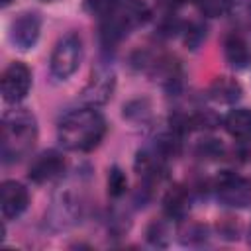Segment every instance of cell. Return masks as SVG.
<instances>
[{
    "mask_svg": "<svg viewBox=\"0 0 251 251\" xmlns=\"http://www.w3.org/2000/svg\"><path fill=\"white\" fill-rule=\"evenodd\" d=\"M106 135V120L94 108L73 110L57 126V137L69 151L86 153L100 145Z\"/></svg>",
    "mask_w": 251,
    "mask_h": 251,
    "instance_id": "6da1fadb",
    "label": "cell"
},
{
    "mask_svg": "<svg viewBox=\"0 0 251 251\" xmlns=\"http://www.w3.org/2000/svg\"><path fill=\"white\" fill-rule=\"evenodd\" d=\"M37 139V122L25 110H12L2 118V161L14 163L25 157Z\"/></svg>",
    "mask_w": 251,
    "mask_h": 251,
    "instance_id": "7a4b0ae2",
    "label": "cell"
},
{
    "mask_svg": "<svg viewBox=\"0 0 251 251\" xmlns=\"http://www.w3.org/2000/svg\"><path fill=\"white\" fill-rule=\"evenodd\" d=\"M149 16H151V10L143 0H120L118 8L110 16L102 18L100 37L104 45H116L133 27L145 24Z\"/></svg>",
    "mask_w": 251,
    "mask_h": 251,
    "instance_id": "3957f363",
    "label": "cell"
},
{
    "mask_svg": "<svg viewBox=\"0 0 251 251\" xmlns=\"http://www.w3.org/2000/svg\"><path fill=\"white\" fill-rule=\"evenodd\" d=\"M80 59H82V41L76 33H67L63 35L53 53H51V61H49V67H51V73L53 76L65 80L69 78L80 65Z\"/></svg>",
    "mask_w": 251,
    "mask_h": 251,
    "instance_id": "277c9868",
    "label": "cell"
},
{
    "mask_svg": "<svg viewBox=\"0 0 251 251\" xmlns=\"http://www.w3.org/2000/svg\"><path fill=\"white\" fill-rule=\"evenodd\" d=\"M214 188H216L218 200L224 202L226 206L245 208V206L251 204V184H249V180H245L243 176H239L231 171H224L216 178Z\"/></svg>",
    "mask_w": 251,
    "mask_h": 251,
    "instance_id": "5b68a950",
    "label": "cell"
},
{
    "mask_svg": "<svg viewBox=\"0 0 251 251\" xmlns=\"http://www.w3.org/2000/svg\"><path fill=\"white\" fill-rule=\"evenodd\" d=\"M0 86H2V98L10 104H16L20 100H24L29 92L31 86V73L24 63H12L4 69L2 78H0Z\"/></svg>",
    "mask_w": 251,
    "mask_h": 251,
    "instance_id": "8992f818",
    "label": "cell"
},
{
    "mask_svg": "<svg viewBox=\"0 0 251 251\" xmlns=\"http://www.w3.org/2000/svg\"><path fill=\"white\" fill-rule=\"evenodd\" d=\"M114 86H116V75H114V71L108 69V67H98L92 73L90 80L86 82V86L82 90V100L88 106L106 104L112 98Z\"/></svg>",
    "mask_w": 251,
    "mask_h": 251,
    "instance_id": "52a82bcc",
    "label": "cell"
},
{
    "mask_svg": "<svg viewBox=\"0 0 251 251\" xmlns=\"http://www.w3.org/2000/svg\"><path fill=\"white\" fill-rule=\"evenodd\" d=\"M39 33H41V18L35 12L20 14L10 25V41L22 51L31 49L37 43Z\"/></svg>",
    "mask_w": 251,
    "mask_h": 251,
    "instance_id": "ba28073f",
    "label": "cell"
},
{
    "mask_svg": "<svg viewBox=\"0 0 251 251\" xmlns=\"http://www.w3.org/2000/svg\"><path fill=\"white\" fill-rule=\"evenodd\" d=\"M29 204V194L27 188L22 182L16 180H6L0 186V208L4 220H16L25 212Z\"/></svg>",
    "mask_w": 251,
    "mask_h": 251,
    "instance_id": "9c48e42d",
    "label": "cell"
},
{
    "mask_svg": "<svg viewBox=\"0 0 251 251\" xmlns=\"http://www.w3.org/2000/svg\"><path fill=\"white\" fill-rule=\"evenodd\" d=\"M65 171V159L59 151H43L39 153L31 165H29V178L37 184H43V182H49L53 178H57L61 173Z\"/></svg>",
    "mask_w": 251,
    "mask_h": 251,
    "instance_id": "30bf717a",
    "label": "cell"
},
{
    "mask_svg": "<svg viewBox=\"0 0 251 251\" xmlns=\"http://www.w3.org/2000/svg\"><path fill=\"white\" fill-rule=\"evenodd\" d=\"M165 159L167 157L161 155L155 147L153 149H143L135 157V171L147 182H155V180L165 176Z\"/></svg>",
    "mask_w": 251,
    "mask_h": 251,
    "instance_id": "8fae6325",
    "label": "cell"
},
{
    "mask_svg": "<svg viewBox=\"0 0 251 251\" xmlns=\"http://www.w3.org/2000/svg\"><path fill=\"white\" fill-rule=\"evenodd\" d=\"M224 55L233 69H247L251 65V45L237 33H229L224 39Z\"/></svg>",
    "mask_w": 251,
    "mask_h": 251,
    "instance_id": "7c38bea8",
    "label": "cell"
},
{
    "mask_svg": "<svg viewBox=\"0 0 251 251\" xmlns=\"http://www.w3.org/2000/svg\"><path fill=\"white\" fill-rule=\"evenodd\" d=\"M208 94H210L212 100H216L220 104H235L241 98L243 88H241V84L235 78H231V76H220V78H216L210 84Z\"/></svg>",
    "mask_w": 251,
    "mask_h": 251,
    "instance_id": "4fadbf2b",
    "label": "cell"
},
{
    "mask_svg": "<svg viewBox=\"0 0 251 251\" xmlns=\"http://www.w3.org/2000/svg\"><path fill=\"white\" fill-rule=\"evenodd\" d=\"M163 208H165V214L173 220H176V218H182L186 212H188V208H190V196H188V192H186V188L184 186H173V188H169L167 190V194H165V198H163Z\"/></svg>",
    "mask_w": 251,
    "mask_h": 251,
    "instance_id": "5bb4252c",
    "label": "cell"
},
{
    "mask_svg": "<svg viewBox=\"0 0 251 251\" xmlns=\"http://www.w3.org/2000/svg\"><path fill=\"white\" fill-rule=\"evenodd\" d=\"M224 126L229 135L235 139H243L251 135V110L249 108H235L224 118Z\"/></svg>",
    "mask_w": 251,
    "mask_h": 251,
    "instance_id": "9a60e30c",
    "label": "cell"
},
{
    "mask_svg": "<svg viewBox=\"0 0 251 251\" xmlns=\"http://www.w3.org/2000/svg\"><path fill=\"white\" fill-rule=\"evenodd\" d=\"M194 4L206 18H222L231 10L233 0H194Z\"/></svg>",
    "mask_w": 251,
    "mask_h": 251,
    "instance_id": "2e32d148",
    "label": "cell"
},
{
    "mask_svg": "<svg viewBox=\"0 0 251 251\" xmlns=\"http://www.w3.org/2000/svg\"><path fill=\"white\" fill-rule=\"evenodd\" d=\"M147 241L155 247H167L169 245V239H171V227L167 222L163 220H155L149 224L147 227Z\"/></svg>",
    "mask_w": 251,
    "mask_h": 251,
    "instance_id": "e0dca14e",
    "label": "cell"
},
{
    "mask_svg": "<svg viewBox=\"0 0 251 251\" xmlns=\"http://www.w3.org/2000/svg\"><path fill=\"white\" fill-rule=\"evenodd\" d=\"M127 190V178H126V173L120 169V167H112L110 173H108V194L118 198L122 194H126Z\"/></svg>",
    "mask_w": 251,
    "mask_h": 251,
    "instance_id": "ac0fdd59",
    "label": "cell"
},
{
    "mask_svg": "<svg viewBox=\"0 0 251 251\" xmlns=\"http://www.w3.org/2000/svg\"><path fill=\"white\" fill-rule=\"evenodd\" d=\"M118 4H120V0H86V8L100 18L110 16L118 8Z\"/></svg>",
    "mask_w": 251,
    "mask_h": 251,
    "instance_id": "d6986e66",
    "label": "cell"
},
{
    "mask_svg": "<svg viewBox=\"0 0 251 251\" xmlns=\"http://www.w3.org/2000/svg\"><path fill=\"white\" fill-rule=\"evenodd\" d=\"M198 155L200 157H206V159H216V157H222L224 153V147L218 139H204L198 143Z\"/></svg>",
    "mask_w": 251,
    "mask_h": 251,
    "instance_id": "ffe728a7",
    "label": "cell"
},
{
    "mask_svg": "<svg viewBox=\"0 0 251 251\" xmlns=\"http://www.w3.org/2000/svg\"><path fill=\"white\" fill-rule=\"evenodd\" d=\"M180 239H182V243H190V245H192V243H200V241L206 239V227L200 226V224H190V226L182 231Z\"/></svg>",
    "mask_w": 251,
    "mask_h": 251,
    "instance_id": "44dd1931",
    "label": "cell"
},
{
    "mask_svg": "<svg viewBox=\"0 0 251 251\" xmlns=\"http://www.w3.org/2000/svg\"><path fill=\"white\" fill-rule=\"evenodd\" d=\"M204 37H206V27L200 25V24H190L188 29H186V37H184V41H186L188 47L196 49V47L202 43Z\"/></svg>",
    "mask_w": 251,
    "mask_h": 251,
    "instance_id": "7402d4cb",
    "label": "cell"
},
{
    "mask_svg": "<svg viewBox=\"0 0 251 251\" xmlns=\"http://www.w3.org/2000/svg\"><path fill=\"white\" fill-rule=\"evenodd\" d=\"M220 124V118L210 112V110H204V112H198L192 116V126L194 127H216Z\"/></svg>",
    "mask_w": 251,
    "mask_h": 251,
    "instance_id": "603a6c76",
    "label": "cell"
},
{
    "mask_svg": "<svg viewBox=\"0 0 251 251\" xmlns=\"http://www.w3.org/2000/svg\"><path fill=\"white\" fill-rule=\"evenodd\" d=\"M163 8H167V10H175V8H178V6H182L186 0H157Z\"/></svg>",
    "mask_w": 251,
    "mask_h": 251,
    "instance_id": "cb8c5ba5",
    "label": "cell"
},
{
    "mask_svg": "<svg viewBox=\"0 0 251 251\" xmlns=\"http://www.w3.org/2000/svg\"><path fill=\"white\" fill-rule=\"evenodd\" d=\"M10 2H12V0H2V6H8Z\"/></svg>",
    "mask_w": 251,
    "mask_h": 251,
    "instance_id": "d4e9b609",
    "label": "cell"
}]
</instances>
